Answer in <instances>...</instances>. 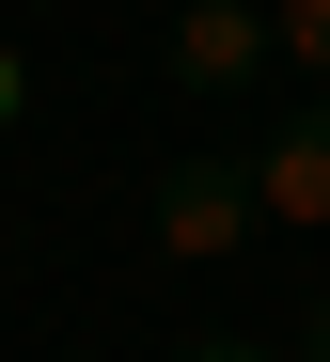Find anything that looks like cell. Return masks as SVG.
Listing matches in <instances>:
<instances>
[{"mask_svg":"<svg viewBox=\"0 0 330 362\" xmlns=\"http://www.w3.org/2000/svg\"><path fill=\"white\" fill-rule=\"evenodd\" d=\"M252 221H268V205H252V158H173V173H158V205H142V236H158L173 268L252 252Z\"/></svg>","mask_w":330,"mask_h":362,"instance_id":"6da1fadb","label":"cell"},{"mask_svg":"<svg viewBox=\"0 0 330 362\" xmlns=\"http://www.w3.org/2000/svg\"><path fill=\"white\" fill-rule=\"evenodd\" d=\"M268 64V0H173V95H252Z\"/></svg>","mask_w":330,"mask_h":362,"instance_id":"7a4b0ae2","label":"cell"},{"mask_svg":"<svg viewBox=\"0 0 330 362\" xmlns=\"http://www.w3.org/2000/svg\"><path fill=\"white\" fill-rule=\"evenodd\" d=\"M252 205H268V236H330V95L252 142Z\"/></svg>","mask_w":330,"mask_h":362,"instance_id":"3957f363","label":"cell"},{"mask_svg":"<svg viewBox=\"0 0 330 362\" xmlns=\"http://www.w3.org/2000/svg\"><path fill=\"white\" fill-rule=\"evenodd\" d=\"M268 47H283V79L330 95V0H268Z\"/></svg>","mask_w":330,"mask_h":362,"instance_id":"277c9868","label":"cell"},{"mask_svg":"<svg viewBox=\"0 0 330 362\" xmlns=\"http://www.w3.org/2000/svg\"><path fill=\"white\" fill-rule=\"evenodd\" d=\"M16 110H32V64H16V32H0V127H16Z\"/></svg>","mask_w":330,"mask_h":362,"instance_id":"5b68a950","label":"cell"},{"mask_svg":"<svg viewBox=\"0 0 330 362\" xmlns=\"http://www.w3.org/2000/svg\"><path fill=\"white\" fill-rule=\"evenodd\" d=\"M299 362H330V284H314V299H299Z\"/></svg>","mask_w":330,"mask_h":362,"instance_id":"8992f818","label":"cell"},{"mask_svg":"<svg viewBox=\"0 0 330 362\" xmlns=\"http://www.w3.org/2000/svg\"><path fill=\"white\" fill-rule=\"evenodd\" d=\"M173 362H268V346H252V331H205V346H173Z\"/></svg>","mask_w":330,"mask_h":362,"instance_id":"52a82bcc","label":"cell"}]
</instances>
